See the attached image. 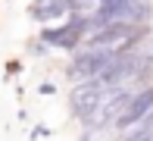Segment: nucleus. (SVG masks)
Segmentation results:
<instances>
[{"label":"nucleus","instance_id":"20e7f679","mask_svg":"<svg viewBox=\"0 0 153 141\" xmlns=\"http://www.w3.org/2000/svg\"><path fill=\"white\" fill-rule=\"evenodd\" d=\"M81 0H34L28 6V16L34 22H59V19L78 16Z\"/></svg>","mask_w":153,"mask_h":141},{"label":"nucleus","instance_id":"f03ea898","mask_svg":"<svg viewBox=\"0 0 153 141\" xmlns=\"http://www.w3.org/2000/svg\"><path fill=\"white\" fill-rule=\"evenodd\" d=\"M116 50L113 47H88V50H78L72 60V66H69V75H78V79H97V75L103 72V69L113 63Z\"/></svg>","mask_w":153,"mask_h":141},{"label":"nucleus","instance_id":"39448f33","mask_svg":"<svg viewBox=\"0 0 153 141\" xmlns=\"http://www.w3.org/2000/svg\"><path fill=\"white\" fill-rule=\"evenodd\" d=\"M153 110V85H147L144 91H134V97L128 100V107L119 119H116V129H128V125H141V119Z\"/></svg>","mask_w":153,"mask_h":141},{"label":"nucleus","instance_id":"0eeeda50","mask_svg":"<svg viewBox=\"0 0 153 141\" xmlns=\"http://www.w3.org/2000/svg\"><path fill=\"white\" fill-rule=\"evenodd\" d=\"M141 125H144V129H153V110H150V113H147V116H144V119H141Z\"/></svg>","mask_w":153,"mask_h":141},{"label":"nucleus","instance_id":"7ed1b4c3","mask_svg":"<svg viewBox=\"0 0 153 141\" xmlns=\"http://www.w3.org/2000/svg\"><path fill=\"white\" fill-rule=\"evenodd\" d=\"M109 94H113V88H103V85H97L94 79H88L85 85H78V88L72 91V113L88 122V119L94 116V110L100 107Z\"/></svg>","mask_w":153,"mask_h":141},{"label":"nucleus","instance_id":"423d86ee","mask_svg":"<svg viewBox=\"0 0 153 141\" xmlns=\"http://www.w3.org/2000/svg\"><path fill=\"white\" fill-rule=\"evenodd\" d=\"M122 141H153V129H137V132H131L128 138H122Z\"/></svg>","mask_w":153,"mask_h":141},{"label":"nucleus","instance_id":"f257e3e1","mask_svg":"<svg viewBox=\"0 0 153 141\" xmlns=\"http://www.w3.org/2000/svg\"><path fill=\"white\" fill-rule=\"evenodd\" d=\"M88 32H91V22H88L85 16H69L62 25L44 28V32L38 34V41H41V44H47V47H62V50H72V47H78L81 41L88 38Z\"/></svg>","mask_w":153,"mask_h":141}]
</instances>
